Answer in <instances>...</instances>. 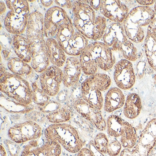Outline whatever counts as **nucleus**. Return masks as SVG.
Returning <instances> with one entry per match:
<instances>
[{"instance_id":"1","label":"nucleus","mask_w":156,"mask_h":156,"mask_svg":"<svg viewBox=\"0 0 156 156\" xmlns=\"http://www.w3.org/2000/svg\"><path fill=\"white\" fill-rule=\"evenodd\" d=\"M44 17L38 11L30 14L26 28V38L31 48V67L41 73L50 65L48 50L44 37Z\"/></svg>"},{"instance_id":"2","label":"nucleus","mask_w":156,"mask_h":156,"mask_svg":"<svg viewBox=\"0 0 156 156\" xmlns=\"http://www.w3.org/2000/svg\"><path fill=\"white\" fill-rule=\"evenodd\" d=\"M73 23L77 31L89 40L97 41L103 38L107 28L106 19L96 16L95 11L82 1L73 2Z\"/></svg>"},{"instance_id":"3","label":"nucleus","mask_w":156,"mask_h":156,"mask_svg":"<svg viewBox=\"0 0 156 156\" xmlns=\"http://www.w3.org/2000/svg\"><path fill=\"white\" fill-rule=\"evenodd\" d=\"M155 17L150 7L140 6L131 10L123 23L127 38L133 42H142L146 37L144 28L148 26Z\"/></svg>"},{"instance_id":"4","label":"nucleus","mask_w":156,"mask_h":156,"mask_svg":"<svg viewBox=\"0 0 156 156\" xmlns=\"http://www.w3.org/2000/svg\"><path fill=\"white\" fill-rule=\"evenodd\" d=\"M55 38L66 53L74 57L80 56L89 44L88 39L75 31L73 21L69 16L59 27Z\"/></svg>"},{"instance_id":"5","label":"nucleus","mask_w":156,"mask_h":156,"mask_svg":"<svg viewBox=\"0 0 156 156\" xmlns=\"http://www.w3.org/2000/svg\"><path fill=\"white\" fill-rule=\"evenodd\" d=\"M44 135L47 141L59 143L70 153H77L83 146L78 131L70 124H51L45 129Z\"/></svg>"},{"instance_id":"6","label":"nucleus","mask_w":156,"mask_h":156,"mask_svg":"<svg viewBox=\"0 0 156 156\" xmlns=\"http://www.w3.org/2000/svg\"><path fill=\"white\" fill-rule=\"evenodd\" d=\"M0 89L2 93L20 104L29 105L32 102L31 87L21 76L6 72L0 77Z\"/></svg>"},{"instance_id":"7","label":"nucleus","mask_w":156,"mask_h":156,"mask_svg":"<svg viewBox=\"0 0 156 156\" xmlns=\"http://www.w3.org/2000/svg\"><path fill=\"white\" fill-rule=\"evenodd\" d=\"M111 83L110 77L105 74L96 73L90 76L81 85L82 98L100 110L104 105L102 92L107 90Z\"/></svg>"},{"instance_id":"8","label":"nucleus","mask_w":156,"mask_h":156,"mask_svg":"<svg viewBox=\"0 0 156 156\" xmlns=\"http://www.w3.org/2000/svg\"><path fill=\"white\" fill-rule=\"evenodd\" d=\"M42 129L40 125L32 121L16 124L8 131L9 138L15 143L20 144L36 140L41 136Z\"/></svg>"},{"instance_id":"9","label":"nucleus","mask_w":156,"mask_h":156,"mask_svg":"<svg viewBox=\"0 0 156 156\" xmlns=\"http://www.w3.org/2000/svg\"><path fill=\"white\" fill-rule=\"evenodd\" d=\"M156 144V118H153L141 131L136 146L129 149L134 156H148Z\"/></svg>"},{"instance_id":"10","label":"nucleus","mask_w":156,"mask_h":156,"mask_svg":"<svg viewBox=\"0 0 156 156\" xmlns=\"http://www.w3.org/2000/svg\"><path fill=\"white\" fill-rule=\"evenodd\" d=\"M136 79L131 62L123 59L115 65L114 80L117 87L121 90H129L135 85Z\"/></svg>"},{"instance_id":"11","label":"nucleus","mask_w":156,"mask_h":156,"mask_svg":"<svg viewBox=\"0 0 156 156\" xmlns=\"http://www.w3.org/2000/svg\"><path fill=\"white\" fill-rule=\"evenodd\" d=\"M62 82L63 71L55 66H49L40 76L41 88L50 97L59 93Z\"/></svg>"},{"instance_id":"12","label":"nucleus","mask_w":156,"mask_h":156,"mask_svg":"<svg viewBox=\"0 0 156 156\" xmlns=\"http://www.w3.org/2000/svg\"><path fill=\"white\" fill-rule=\"evenodd\" d=\"M73 107L79 115L92 123L99 131L106 129V121L103 117L100 110L89 105L82 98L75 100Z\"/></svg>"},{"instance_id":"13","label":"nucleus","mask_w":156,"mask_h":156,"mask_svg":"<svg viewBox=\"0 0 156 156\" xmlns=\"http://www.w3.org/2000/svg\"><path fill=\"white\" fill-rule=\"evenodd\" d=\"M86 48L91 53L98 67L102 70L108 71L114 66L115 59L111 48L105 44L94 42L89 44Z\"/></svg>"},{"instance_id":"14","label":"nucleus","mask_w":156,"mask_h":156,"mask_svg":"<svg viewBox=\"0 0 156 156\" xmlns=\"http://www.w3.org/2000/svg\"><path fill=\"white\" fill-rule=\"evenodd\" d=\"M68 16L64 9L58 6H54L48 9L44 17V36L47 38L55 36L59 27Z\"/></svg>"},{"instance_id":"15","label":"nucleus","mask_w":156,"mask_h":156,"mask_svg":"<svg viewBox=\"0 0 156 156\" xmlns=\"http://www.w3.org/2000/svg\"><path fill=\"white\" fill-rule=\"evenodd\" d=\"M99 11L106 19L119 23H123L129 12L126 5L117 0L101 1Z\"/></svg>"},{"instance_id":"16","label":"nucleus","mask_w":156,"mask_h":156,"mask_svg":"<svg viewBox=\"0 0 156 156\" xmlns=\"http://www.w3.org/2000/svg\"><path fill=\"white\" fill-rule=\"evenodd\" d=\"M62 147L59 143L47 141L39 146L36 140H31L23 150L20 156H60Z\"/></svg>"},{"instance_id":"17","label":"nucleus","mask_w":156,"mask_h":156,"mask_svg":"<svg viewBox=\"0 0 156 156\" xmlns=\"http://www.w3.org/2000/svg\"><path fill=\"white\" fill-rule=\"evenodd\" d=\"M102 39L104 43L109 46L112 51L119 52L123 44L129 39L123 25L115 23L107 27Z\"/></svg>"},{"instance_id":"18","label":"nucleus","mask_w":156,"mask_h":156,"mask_svg":"<svg viewBox=\"0 0 156 156\" xmlns=\"http://www.w3.org/2000/svg\"><path fill=\"white\" fill-rule=\"evenodd\" d=\"M82 71L79 58L68 57L63 70L62 83L64 86L69 88L75 86L79 81Z\"/></svg>"},{"instance_id":"19","label":"nucleus","mask_w":156,"mask_h":156,"mask_svg":"<svg viewBox=\"0 0 156 156\" xmlns=\"http://www.w3.org/2000/svg\"><path fill=\"white\" fill-rule=\"evenodd\" d=\"M29 16L14 12H9L4 20L6 30L13 35H21L27 28Z\"/></svg>"},{"instance_id":"20","label":"nucleus","mask_w":156,"mask_h":156,"mask_svg":"<svg viewBox=\"0 0 156 156\" xmlns=\"http://www.w3.org/2000/svg\"><path fill=\"white\" fill-rule=\"evenodd\" d=\"M126 99L121 89L118 87H111L108 91L105 97L104 110L107 113H112L123 107Z\"/></svg>"},{"instance_id":"21","label":"nucleus","mask_w":156,"mask_h":156,"mask_svg":"<svg viewBox=\"0 0 156 156\" xmlns=\"http://www.w3.org/2000/svg\"><path fill=\"white\" fill-rule=\"evenodd\" d=\"M45 42L50 62L59 68L62 67L67 60L66 54L54 38H47Z\"/></svg>"},{"instance_id":"22","label":"nucleus","mask_w":156,"mask_h":156,"mask_svg":"<svg viewBox=\"0 0 156 156\" xmlns=\"http://www.w3.org/2000/svg\"><path fill=\"white\" fill-rule=\"evenodd\" d=\"M12 45L18 57L27 63L31 62V48L27 38L21 35H13Z\"/></svg>"},{"instance_id":"23","label":"nucleus","mask_w":156,"mask_h":156,"mask_svg":"<svg viewBox=\"0 0 156 156\" xmlns=\"http://www.w3.org/2000/svg\"><path fill=\"white\" fill-rule=\"evenodd\" d=\"M142 108L141 99L136 93L129 94L123 106V114L126 118L134 119L140 114Z\"/></svg>"},{"instance_id":"24","label":"nucleus","mask_w":156,"mask_h":156,"mask_svg":"<svg viewBox=\"0 0 156 156\" xmlns=\"http://www.w3.org/2000/svg\"><path fill=\"white\" fill-rule=\"evenodd\" d=\"M138 137L135 128L128 122L125 121L120 141L124 148L131 149L137 142Z\"/></svg>"},{"instance_id":"25","label":"nucleus","mask_w":156,"mask_h":156,"mask_svg":"<svg viewBox=\"0 0 156 156\" xmlns=\"http://www.w3.org/2000/svg\"><path fill=\"white\" fill-rule=\"evenodd\" d=\"M82 71L86 75H93L97 73L98 66L89 51L86 48L79 56Z\"/></svg>"},{"instance_id":"26","label":"nucleus","mask_w":156,"mask_h":156,"mask_svg":"<svg viewBox=\"0 0 156 156\" xmlns=\"http://www.w3.org/2000/svg\"><path fill=\"white\" fill-rule=\"evenodd\" d=\"M144 50L148 63L156 72V38L147 33L144 43Z\"/></svg>"},{"instance_id":"27","label":"nucleus","mask_w":156,"mask_h":156,"mask_svg":"<svg viewBox=\"0 0 156 156\" xmlns=\"http://www.w3.org/2000/svg\"><path fill=\"white\" fill-rule=\"evenodd\" d=\"M124 121L120 116L111 115L106 120V129L108 134L113 137L121 136L124 126Z\"/></svg>"},{"instance_id":"28","label":"nucleus","mask_w":156,"mask_h":156,"mask_svg":"<svg viewBox=\"0 0 156 156\" xmlns=\"http://www.w3.org/2000/svg\"><path fill=\"white\" fill-rule=\"evenodd\" d=\"M9 70L14 74L21 76H29L33 72L32 67L19 57H13L8 61Z\"/></svg>"},{"instance_id":"29","label":"nucleus","mask_w":156,"mask_h":156,"mask_svg":"<svg viewBox=\"0 0 156 156\" xmlns=\"http://www.w3.org/2000/svg\"><path fill=\"white\" fill-rule=\"evenodd\" d=\"M71 117V111L67 107H60L46 115L48 121L54 124H62L67 122Z\"/></svg>"},{"instance_id":"30","label":"nucleus","mask_w":156,"mask_h":156,"mask_svg":"<svg viewBox=\"0 0 156 156\" xmlns=\"http://www.w3.org/2000/svg\"><path fill=\"white\" fill-rule=\"evenodd\" d=\"M1 106L7 111L12 112H27L31 108L29 105H25L16 102L2 93L0 100Z\"/></svg>"},{"instance_id":"31","label":"nucleus","mask_w":156,"mask_h":156,"mask_svg":"<svg viewBox=\"0 0 156 156\" xmlns=\"http://www.w3.org/2000/svg\"><path fill=\"white\" fill-rule=\"evenodd\" d=\"M31 89L32 101L41 107L45 106L50 102V96L39 87L36 82L32 83Z\"/></svg>"},{"instance_id":"32","label":"nucleus","mask_w":156,"mask_h":156,"mask_svg":"<svg viewBox=\"0 0 156 156\" xmlns=\"http://www.w3.org/2000/svg\"><path fill=\"white\" fill-rule=\"evenodd\" d=\"M6 6L12 11L16 13L30 16V9L28 1L25 0L6 1Z\"/></svg>"},{"instance_id":"33","label":"nucleus","mask_w":156,"mask_h":156,"mask_svg":"<svg viewBox=\"0 0 156 156\" xmlns=\"http://www.w3.org/2000/svg\"><path fill=\"white\" fill-rule=\"evenodd\" d=\"M120 52L124 59L129 62H135L138 59L137 49L129 39L123 44Z\"/></svg>"},{"instance_id":"34","label":"nucleus","mask_w":156,"mask_h":156,"mask_svg":"<svg viewBox=\"0 0 156 156\" xmlns=\"http://www.w3.org/2000/svg\"><path fill=\"white\" fill-rule=\"evenodd\" d=\"M108 138L104 133H98L93 141V144L96 148L103 154H107V150L109 144Z\"/></svg>"},{"instance_id":"35","label":"nucleus","mask_w":156,"mask_h":156,"mask_svg":"<svg viewBox=\"0 0 156 156\" xmlns=\"http://www.w3.org/2000/svg\"><path fill=\"white\" fill-rule=\"evenodd\" d=\"M122 146L118 140H114L109 142L107 150V154L109 156H117L121 153Z\"/></svg>"},{"instance_id":"36","label":"nucleus","mask_w":156,"mask_h":156,"mask_svg":"<svg viewBox=\"0 0 156 156\" xmlns=\"http://www.w3.org/2000/svg\"><path fill=\"white\" fill-rule=\"evenodd\" d=\"M54 2L55 4L57 5V6L62 9L72 10L73 9L74 1L66 0V1H55Z\"/></svg>"},{"instance_id":"37","label":"nucleus","mask_w":156,"mask_h":156,"mask_svg":"<svg viewBox=\"0 0 156 156\" xmlns=\"http://www.w3.org/2000/svg\"><path fill=\"white\" fill-rule=\"evenodd\" d=\"M147 33L151 34L156 38V17L153 19L148 26Z\"/></svg>"},{"instance_id":"38","label":"nucleus","mask_w":156,"mask_h":156,"mask_svg":"<svg viewBox=\"0 0 156 156\" xmlns=\"http://www.w3.org/2000/svg\"><path fill=\"white\" fill-rule=\"evenodd\" d=\"M76 156H94L92 151L87 147H83L77 152Z\"/></svg>"},{"instance_id":"39","label":"nucleus","mask_w":156,"mask_h":156,"mask_svg":"<svg viewBox=\"0 0 156 156\" xmlns=\"http://www.w3.org/2000/svg\"><path fill=\"white\" fill-rule=\"evenodd\" d=\"M101 1H95V0H92L90 1L89 5L90 7L95 11H98L100 10V7H101Z\"/></svg>"},{"instance_id":"40","label":"nucleus","mask_w":156,"mask_h":156,"mask_svg":"<svg viewBox=\"0 0 156 156\" xmlns=\"http://www.w3.org/2000/svg\"><path fill=\"white\" fill-rule=\"evenodd\" d=\"M89 149L92 151V152L94 153V156H105L104 155V154L98 151L96 148L95 147H94V144H93V142L90 143V144H89Z\"/></svg>"},{"instance_id":"41","label":"nucleus","mask_w":156,"mask_h":156,"mask_svg":"<svg viewBox=\"0 0 156 156\" xmlns=\"http://www.w3.org/2000/svg\"><path fill=\"white\" fill-rule=\"evenodd\" d=\"M137 3H138L140 6L149 7V6L155 3L156 1H136Z\"/></svg>"},{"instance_id":"42","label":"nucleus","mask_w":156,"mask_h":156,"mask_svg":"<svg viewBox=\"0 0 156 156\" xmlns=\"http://www.w3.org/2000/svg\"><path fill=\"white\" fill-rule=\"evenodd\" d=\"M41 2L44 7H46V8H49L52 5L54 1H51V0H50V1H41Z\"/></svg>"},{"instance_id":"43","label":"nucleus","mask_w":156,"mask_h":156,"mask_svg":"<svg viewBox=\"0 0 156 156\" xmlns=\"http://www.w3.org/2000/svg\"><path fill=\"white\" fill-rule=\"evenodd\" d=\"M6 11V4L2 2H0V13L3 14Z\"/></svg>"},{"instance_id":"44","label":"nucleus","mask_w":156,"mask_h":156,"mask_svg":"<svg viewBox=\"0 0 156 156\" xmlns=\"http://www.w3.org/2000/svg\"><path fill=\"white\" fill-rule=\"evenodd\" d=\"M0 154H1V156H7L6 150H5V148L2 145H1Z\"/></svg>"},{"instance_id":"45","label":"nucleus","mask_w":156,"mask_h":156,"mask_svg":"<svg viewBox=\"0 0 156 156\" xmlns=\"http://www.w3.org/2000/svg\"><path fill=\"white\" fill-rule=\"evenodd\" d=\"M2 55H3L5 60H7V59H9L10 56V53L7 51H3V52H2Z\"/></svg>"},{"instance_id":"46","label":"nucleus","mask_w":156,"mask_h":156,"mask_svg":"<svg viewBox=\"0 0 156 156\" xmlns=\"http://www.w3.org/2000/svg\"><path fill=\"white\" fill-rule=\"evenodd\" d=\"M0 72H1V77L2 76L6 73V69H5L4 66L2 65V63L1 64V71H0Z\"/></svg>"},{"instance_id":"47","label":"nucleus","mask_w":156,"mask_h":156,"mask_svg":"<svg viewBox=\"0 0 156 156\" xmlns=\"http://www.w3.org/2000/svg\"><path fill=\"white\" fill-rule=\"evenodd\" d=\"M154 7H153V11H154V13H155V16H156V1L154 3Z\"/></svg>"},{"instance_id":"48","label":"nucleus","mask_w":156,"mask_h":156,"mask_svg":"<svg viewBox=\"0 0 156 156\" xmlns=\"http://www.w3.org/2000/svg\"><path fill=\"white\" fill-rule=\"evenodd\" d=\"M154 81H155V82L156 83V74L154 76Z\"/></svg>"},{"instance_id":"49","label":"nucleus","mask_w":156,"mask_h":156,"mask_svg":"<svg viewBox=\"0 0 156 156\" xmlns=\"http://www.w3.org/2000/svg\"></svg>"}]
</instances>
